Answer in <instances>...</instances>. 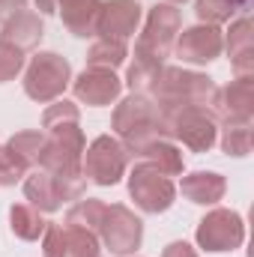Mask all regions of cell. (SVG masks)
Wrapping results in <instances>:
<instances>
[{
  "label": "cell",
  "mask_w": 254,
  "mask_h": 257,
  "mask_svg": "<svg viewBox=\"0 0 254 257\" xmlns=\"http://www.w3.org/2000/svg\"><path fill=\"white\" fill-rule=\"evenodd\" d=\"M111 128L117 132L120 144L126 147L129 153H141L144 147H150L153 141H162L168 135L159 105L147 93H132V96H126L114 108Z\"/></svg>",
  "instance_id": "cell-1"
},
{
  "label": "cell",
  "mask_w": 254,
  "mask_h": 257,
  "mask_svg": "<svg viewBox=\"0 0 254 257\" xmlns=\"http://www.w3.org/2000/svg\"><path fill=\"white\" fill-rule=\"evenodd\" d=\"M147 90H150V99L159 105V111L168 114L189 105H206L215 93V84L209 75L189 72L180 66H162Z\"/></svg>",
  "instance_id": "cell-2"
},
{
  "label": "cell",
  "mask_w": 254,
  "mask_h": 257,
  "mask_svg": "<svg viewBox=\"0 0 254 257\" xmlns=\"http://www.w3.org/2000/svg\"><path fill=\"white\" fill-rule=\"evenodd\" d=\"M177 33H180V9H174V3H156L147 15L144 33L138 36L135 60L162 66L165 57L171 54V48H174Z\"/></svg>",
  "instance_id": "cell-3"
},
{
  "label": "cell",
  "mask_w": 254,
  "mask_h": 257,
  "mask_svg": "<svg viewBox=\"0 0 254 257\" xmlns=\"http://www.w3.org/2000/svg\"><path fill=\"white\" fill-rule=\"evenodd\" d=\"M69 84H72V66L57 51H39L24 72V93L39 105H48L57 96H63Z\"/></svg>",
  "instance_id": "cell-4"
},
{
  "label": "cell",
  "mask_w": 254,
  "mask_h": 257,
  "mask_svg": "<svg viewBox=\"0 0 254 257\" xmlns=\"http://www.w3.org/2000/svg\"><path fill=\"white\" fill-rule=\"evenodd\" d=\"M84 192H87L84 177H57L42 168L27 171V177H24V194H27L30 206H36L39 212H54L69 200L84 197Z\"/></svg>",
  "instance_id": "cell-5"
},
{
  "label": "cell",
  "mask_w": 254,
  "mask_h": 257,
  "mask_svg": "<svg viewBox=\"0 0 254 257\" xmlns=\"http://www.w3.org/2000/svg\"><path fill=\"white\" fill-rule=\"evenodd\" d=\"M129 168V150L111 135H99L90 147H84L81 171L84 180L96 186H117Z\"/></svg>",
  "instance_id": "cell-6"
},
{
  "label": "cell",
  "mask_w": 254,
  "mask_h": 257,
  "mask_svg": "<svg viewBox=\"0 0 254 257\" xmlns=\"http://www.w3.org/2000/svg\"><path fill=\"white\" fill-rule=\"evenodd\" d=\"M129 194L135 200L138 209L144 212H165L174 206V197H177V186L171 183V177H165L156 165L150 162H138L129 174Z\"/></svg>",
  "instance_id": "cell-7"
},
{
  "label": "cell",
  "mask_w": 254,
  "mask_h": 257,
  "mask_svg": "<svg viewBox=\"0 0 254 257\" xmlns=\"http://www.w3.org/2000/svg\"><path fill=\"white\" fill-rule=\"evenodd\" d=\"M162 120H165L168 135L183 141L191 153H209L215 138H218L215 120L203 105H189V108H180V111H168V114H162Z\"/></svg>",
  "instance_id": "cell-8"
},
{
  "label": "cell",
  "mask_w": 254,
  "mask_h": 257,
  "mask_svg": "<svg viewBox=\"0 0 254 257\" xmlns=\"http://www.w3.org/2000/svg\"><path fill=\"white\" fill-rule=\"evenodd\" d=\"M197 245L206 251H233L245 242V221L236 209H212L197 224Z\"/></svg>",
  "instance_id": "cell-9"
},
{
  "label": "cell",
  "mask_w": 254,
  "mask_h": 257,
  "mask_svg": "<svg viewBox=\"0 0 254 257\" xmlns=\"http://www.w3.org/2000/svg\"><path fill=\"white\" fill-rule=\"evenodd\" d=\"M96 236H102V242L111 248V254H132L135 248H141L144 224H141V218L129 206L111 203L102 212V221H99Z\"/></svg>",
  "instance_id": "cell-10"
},
{
  "label": "cell",
  "mask_w": 254,
  "mask_h": 257,
  "mask_svg": "<svg viewBox=\"0 0 254 257\" xmlns=\"http://www.w3.org/2000/svg\"><path fill=\"white\" fill-rule=\"evenodd\" d=\"M212 111L224 123H251L254 117V78H236L212 93Z\"/></svg>",
  "instance_id": "cell-11"
},
{
  "label": "cell",
  "mask_w": 254,
  "mask_h": 257,
  "mask_svg": "<svg viewBox=\"0 0 254 257\" xmlns=\"http://www.w3.org/2000/svg\"><path fill=\"white\" fill-rule=\"evenodd\" d=\"M224 48V39H221V30L212 27V24H194L189 30L180 33L177 39V57L183 63H194V66H203V63H212Z\"/></svg>",
  "instance_id": "cell-12"
},
{
  "label": "cell",
  "mask_w": 254,
  "mask_h": 257,
  "mask_svg": "<svg viewBox=\"0 0 254 257\" xmlns=\"http://www.w3.org/2000/svg\"><path fill=\"white\" fill-rule=\"evenodd\" d=\"M72 90L81 102L93 105V108H102V105H111L120 99L123 93V81L114 75V69H84L75 81H72Z\"/></svg>",
  "instance_id": "cell-13"
},
{
  "label": "cell",
  "mask_w": 254,
  "mask_h": 257,
  "mask_svg": "<svg viewBox=\"0 0 254 257\" xmlns=\"http://www.w3.org/2000/svg\"><path fill=\"white\" fill-rule=\"evenodd\" d=\"M141 9L144 6L138 0H108V3H102L96 33H102V39H123L126 42L141 24Z\"/></svg>",
  "instance_id": "cell-14"
},
{
  "label": "cell",
  "mask_w": 254,
  "mask_h": 257,
  "mask_svg": "<svg viewBox=\"0 0 254 257\" xmlns=\"http://www.w3.org/2000/svg\"><path fill=\"white\" fill-rule=\"evenodd\" d=\"M45 27H42V18L30 9H18L12 15H6L3 21V30H0V42H9L15 45L18 51H30L39 45Z\"/></svg>",
  "instance_id": "cell-15"
},
{
  "label": "cell",
  "mask_w": 254,
  "mask_h": 257,
  "mask_svg": "<svg viewBox=\"0 0 254 257\" xmlns=\"http://www.w3.org/2000/svg\"><path fill=\"white\" fill-rule=\"evenodd\" d=\"M227 54L236 78H254V33L251 21L239 18L227 30Z\"/></svg>",
  "instance_id": "cell-16"
},
{
  "label": "cell",
  "mask_w": 254,
  "mask_h": 257,
  "mask_svg": "<svg viewBox=\"0 0 254 257\" xmlns=\"http://www.w3.org/2000/svg\"><path fill=\"white\" fill-rule=\"evenodd\" d=\"M57 6L63 12V24L69 27V33H75V36H96L102 0H57Z\"/></svg>",
  "instance_id": "cell-17"
},
{
  "label": "cell",
  "mask_w": 254,
  "mask_h": 257,
  "mask_svg": "<svg viewBox=\"0 0 254 257\" xmlns=\"http://www.w3.org/2000/svg\"><path fill=\"white\" fill-rule=\"evenodd\" d=\"M183 194L189 197L191 203H200V206H209V203H218L224 192H227V183L221 174L215 171H194L189 177H183L180 183Z\"/></svg>",
  "instance_id": "cell-18"
},
{
  "label": "cell",
  "mask_w": 254,
  "mask_h": 257,
  "mask_svg": "<svg viewBox=\"0 0 254 257\" xmlns=\"http://www.w3.org/2000/svg\"><path fill=\"white\" fill-rule=\"evenodd\" d=\"M45 224L48 221L42 218V212L36 206H30V203H12L9 206V227L18 239H27V242L39 239L45 233Z\"/></svg>",
  "instance_id": "cell-19"
},
{
  "label": "cell",
  "mask_w": 254,
  "mask_h": 257,
  "mask_svg": "<svg viewBox=\"0 0 254 257\" xmlns=\"http://www.w3.org/2000/svg\"><path fill=\"white\" fill-rule=\"evenodd\" d=\"M138 156H141L144 162L156 165L165 177H180V174H183V153H180L174 144H168L165 138H162V141H153V144L144 147Z\"/></svg>",
  "instance_id": "cell-20"
},
{
  "label": "cell",
  "mask_w": 254,
  "mask_h": 257,
  "mask_svg": "<svg viewBox=\"0 0 254 257\" xmlns=\"http://www.w3.org/2000/svg\"><path fill=\"white\" fill-rule=\"evenodd\" d=\"M126 57H129V48L123 39H99L87 51V66H93V69H117V66L126 63Z\"/></svg>",
  "instance_id": "cell-21"
},
{
  "label": "cell",
  "mask_w": 254,
  "mask_h": 257,
  "mask_svg": "<svg viewBox=\"0 0 254 257\" xmlns=\"http://www.w3.org/2000/svg\"><path fill=\"white\" fill-rule=\"evenodd\" d=\"M105 206L108 203H102L99 197H78V203L69 206V212H66V224H75V227H84V230H93L96 233Z\"/></svg>",
  "instance_id": "cell-22"
},
{
  "label": "cell",
  "mask_w": 254,
  "mask_h": 257,
  "mask_svg": "<svg viewBox=\"0 0 254 257\" xmlns=\"http://www.w3.org/2000/svg\"><path fill=\"white\" fill-rule=\"evenodd\" d=\"M63 242H66V257H102L99 254V236L93 230L63 224Z\"/></svg>",
  "instance_id": "cell-23"
},
{
  "label": "cell",
  "mask_w": 254,
  "mask_h": 257,
  "mask_svg": "<svg viewBox=\"0 0 254 257\" xmlns=\"http://www.w3.org/2000/svg\"><path fill=\"white\" fill-rule=\"evenodd\" d=\"M254 144L251 123H224V135H221V150L227 156H248Z\"/></svg>",
  "instance_id": "cell-24"
},
{
  "label": "cell",
  "mask_w": 254,
  "mask_h": 257,
  "mask_svg": "<svg viewBox=\"0 0 254 257\" xmlns=\"http://www.w3.org/2000/svg\"><path fill=\"white\" fill-rule=\"evenodd\" d=\"M6 144H9L30 168H36L39 153H42V147H45V132H18V135H12Z\"/></svg>",
  "instance_id": "cell-25"
},
{
  "label": "cell",
  "mask_w": 254,
  "mask_h": 257,
  "mask_svg": "<svg viewBox=\"0 0 254 257\" xmlns=\"http://www.w3.org/2000/svg\"><path fill=\"white\" fill-rule=\"evenodd\" d=\"M27 171H30V165L9 144H3L0 147V186H15L18 180L27 177Z\"/></svg>",
  "instance_id": "cell-26"
},
{
  "label": "cell",
  "mask_w": 254,
  "mask_h": 257,
  "mask_svg": "<svg viewBox=\"0 0 254 257\" xmlns=\"http://www.w3.org/2000/svg\"><path fill=\"white\" fill-rule=\"evenodd\" d=\"M194 12H197L200 24H212L215 27V24H221V21H227L233 15V3L230 0H197Z\"/></svg>",
  "instance_id": "cell-27"
},
{
  "label": "cell",
  "mask_w": 254,
  "mask_h": 257,
  "mask_svg": "<svg viewBox=\"0 0 254 257\" xmlns=\"http://www.w3.org/2000/svg\"><path fill=\"white\" fill-rule=\"evenodd\" d=\"M21 69H24V51H18L9 42H0V84L12 81Z\"/></svg>",
  "instance_id": "cell-28"
},
{
  "label": "cell",
  "mask_w": 254,
  "mask_h": 257,
  "mask_svg": "<svg viewBox=\"0 0 254 257\" xmlns=\"http://www.w3.org/2000/svg\"><path fill=\"white\" fill-rule=\"evenodd\" d=\"M42 251H45V257H66L63 224H54V221L45 224V233H42Z\"/></svg>",
  "instance_id": "cell-29"
},
{
  "label": "cell",
  "mask_w": 254,
  "mask_h": 257,
  "mask_svg": "<svg viewBox=\"0 0 254 257\" xmlns=\"http://www.w3.org/2000/svg\"><path fill=\"white\" fill-rule=\"evenodd\" d=\"M162 257H197V251L191 248L186 239H177V242H171V245L162 251Z\"/></svg>",
  "instance_id": "cell-30"
},
{
  "label": "cell",
  "mask_w": 254,
  "mask_h": 257,
  "mask_svg": "<svg viewBox=\"0 0 254 257\" xmlns=\"http://www.w3.org/2000/svg\"><path fill=\"white\" fill-rule=\"evenodd\" d=\"M24 3H27V0H0V12H6V15H12V12H18V9H24Z\"/></svg>",
  "instance_id": "cell-31"
},
{
  "label": "cell",
  "mask_w": 254,
  "mask_h": 257,
  "mask_svg": "<svg viewBox=\"0 0 254 257\" xmlns=\"http://www.w3.org/2000/svg\"><path fill=\"white\" fill-rule=\"evenodd\" d=\"M36 9L45 12V15H51V12H57V0H36Z\"/></svg>",
  "instance_id": "cell-32"
},
{
  "label": "cell",
  "mask_w": 254,
  "mask_h": 257,
  "mask_svg": "<svg viewBox=\"0 0 254 257\" xmlns=\"http://www.w3.org/2000/svg\"><path fill=\"white\" fill-rule=\"evenodd\" d=\"M233 6H248V0H230Z\"/></svg>",
  "instance_id": "cell-33"
},
{
  "label": "cell",
  "mask_w": 254,
  "mask_h": 257,
  "mask_svg": "<svg viewBox=\"0 0 254 257\" xmlns=\"http://www.w3.org/2000/svg\"><path fill=\"white\" fill-rule=\"evenodd\" d=\"M168 3H183V0H168Z\"/></svg>",
  "instance_id": "cell-34"
}]
</instances>
